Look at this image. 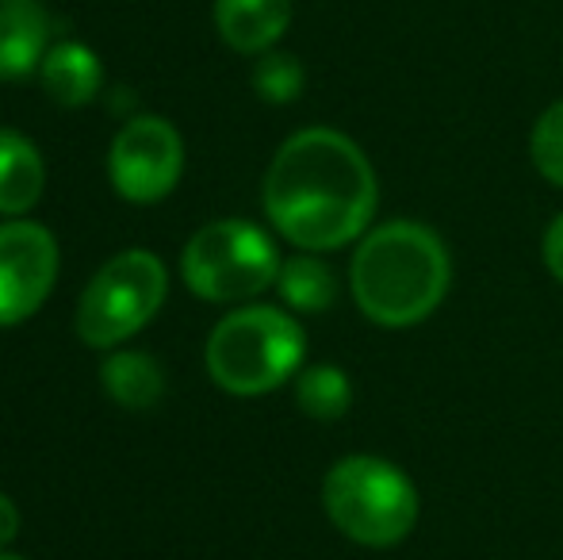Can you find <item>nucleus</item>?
<instances>
[{
	"label": "nucleus",
	"mask_w": 563,
	"mask_h": 560,
	"mask_svg": "<svg viewBox=\"0 0 563 560\" xmlns=\"http://www.w3.org/2000/svg\"><path fill=\"white\" fill-rule=\"evenodd\" d=\"M376 208V169L364 150L334 128L296 131L265 173L268 223L307 254L364 239Z\"/></svg>",
	"instance_id": "nucleus-1"
},
{
	"label": "nucleus",
	"mask_w": 563,
	"mask_h": 560,
	"mask_svg": "<svg viewBox=\"0 0 563 560\" xmlns=\"http://www.w3.org/2000/svg\"><path fill=\"white\" fill-rule=\"evenodd\" d=\"M452 288L449 246L418 219L372 227L349 262V292L368 322L387 330L426 322Z\"/></svg>",
	"instance_id": "nucleus-2"
},
{
	"label": "nucleus",
	"mask_w": 563,
	"mask_h": 560,
	"mask_svg": "<svg viewBox=\"0 0 563 560\" xmlns=\"http://www.w3.org/2000/svg\"><path fill=\"white\" fill-rule=\"evenodd\" d=\"M307 334L296 315L250 304L219 319L208 338V373L230 396H265L303 369Z\"/></svg>",
	"instance_id": "nucleus-3"
},
{
	"label": "nucleus",
	"mask_w": 563,
	"mask_h": 560,
	"mask_svg": "<svg viewBox=\"0 0 563 560\" xmlns=\"http://www.w3.org/2000/svg\"><path fill=\"white\" fill-rule=\"evenodd\" d=\"M322 507L349 541L391 549L418 526V487L387 457L349 453L322 480Z\"/></svg>",
	"instance_id": "nucleus-4"
},
{
	"label": "nucleus",
	"mask_w": 563,
	"mask_h": 560,
	"mask_svg": "<svg viewBox=\"0 0 563 560\" xmlns=\"http://www.w3.org/2000/svg\"><path fill=\"white\" fill-rule=\"evenodd\" d=\"M280 250L261 227L245 219H216L188 239L180 273L200 299L238 304L253 299L280 277Z\"/></svg>",
	"instance_id": "nucleus-5"
},
{
	"label": "nucleus",
	"mask_w": 563,
	"mask_h": 560,
	"mask_svg": "<svg viewBox=\"0 0 563 560\" xmlns=\"http://www.w3.org/2000/svg\"><path fill=\"white\" fill-rule=\"evenodd\" d=\"M169 292V273L162 257L150 250H123L89 281L81 304H77V338L92 350H112L139 334Z\"/></svg>",
	"instance_id": "nucleus-6"
},
{
	"label": "nucleus",
	"mask_w": 563,
	"mask_h": 560,
	"mask_svg": "<svg viewBox=\"0 0 563 560\" xmlns=\"http://www.w3.org/2000/svg\"><path fill=\"white\" fill-rule=\"evenodd\" d=\"M108 173L123 200L154 204L177 188L185 173V142L162 116H139L112 142Z\"/></svg>",
	"instance_id": "nucleus-7"
},
{
	"label": "nucleus",
	"mask_w": 563,
	"mask_h": 560,
	"mask_svg": "<svg viewBox=\"0 0 563 560\" xmlns=\"http://www.w3.org/2000/svg\"><path fill=\"white\" fill-rule=\"evenodd\" d=\"M58 281V242L46 227L0 223V327L31 319Z\"/></svg>",
	"instance_id": "nucleus-8"
},
{
	"label": "nucleus",
	"mask_w": 563,
	"mask_h": 560,
	"mask_svg": "<svg viewBox=\"0 0 563 560\" xmlns=\"http://www.w3.org/2000/svg\"><path fill=\"white\" fill-rule=\"evenodd\" d=\"M291 23V0H216V28L238 54H268Z\"/></svg>",
	"instance_id": "nucleus-9"
},
{
	"label": "nucleus",
	"mask_w": 563,
	"mask_h": 560,
	"mask_svg": "<svg viewBox=\"0 0 563 560\" xmlns=\"http://www.w3.org/2000/svg\"><path fill=\"white\" fill-rule=\"evenodd\" d=\"M51 20L38 0H0V81L43 66Z\"/></svg>",
	"instance_id": "nucleus-10"
},
{
	"label": "nucleus",
	"mask_w": 563,
	"mask_h": 560,
	"mask_svg": "<svg viewBox=\"0 0 563 560\" xmlns=\"http://www.w3.org/2000/svg\"><path fill=\"white\" fill-rule=\"evenodd\" d=\"M38 77H43V89L51 100L66 108H81L89 105L92 97L104 85V66L100 58L81 43H58L54 51H46L43 66H38Z\"/></svg>",
	"instance_id": "nucleus-11"
},
{
	"label": "nucleus",
	"mask_w": 563,
	"mask_h": 560,
	"mask_svg": "<svg viewBox=\"0 0 563 560\" xmlns=\"http://www.w3.org/2000/svg\"><path fill=\"white\" fill-rule=\"evenodd\" d=\"M46 165L35 142L20 131H0V216H23L38 204Z\"/></svg>",
	"instance_id": "nucleus-12"
},
{
	"label": "nucleus",
	"mask_w": 563,
	"mask_h": 560,
	"mask_svg": "<svg viewBox=\"0 0 563 560\" xmlns=\"http://www.w3.org/2000/svg\"><path fill=\"white\" fill-rule=\"evenodd\" d=\"M100 381H104L108 396L119 407H131V411L154 407L165 396V373L150 353H134V350L112 353L104 361V369H100Z\"/></svg>",
	"instance_id": "nucleus-13"
},
{
	"label": "nucleus",
	"mask_w": 563,
	"mask_h": 560,
	"mask_svg": "<svg viewBox=\"0 0 563 560\" xmlns=\"http://www.w3.org/2000/svg\"><path fill=\"white\" fill-rule=\"evenodd\" d=\"M280 299L291 311L303 315H322L334 307L338 299V277L322 257L314 254H296L280 265V277H276Z\"/></svg>",
	"instance_id": "nucleus-14"
},
{
	"label": "nucleus",
	"mask_w": 563,
	"mask_h": 560,
	"mask_svg": "<svg viewBox=\"0 0 563 560\" xmlns=\"http://www.w3.org/2000/svg\"><path fill=\"white\" fill-rule=\"evenodd\" d=\"M296 404L319 422H334L353 407V384L338 365H307L296 373Z\"/></svg>",
	"instance_id": "nucleus-15"
},
{
	"label": "nucleus",
	"mask_w": 563,
	"mask_h": 560,
	"mask_svg": "<svg viewBox=\"0 0 563 560\" xmlns=\"http://www.w3.org/2000/svg\"><path fill=\"white\" fill-rule=\"evenodd\" d=\"M303 85H307V74L296 54L268 51L265 58L253 66V89H257V97L268 100V105H291V100L303 92Z\"/></svg>",
	"instance_id": "nucleus-16"
},
{
	"label": "nucleus",
	"mask_w": 563,
	"mask_h": 560,
	"mask_svg": "<svg viewBox=\"0 0 563 560\" xmlns=\"http://www.w3.org/2000/svg\"><path fill=\"white\" fill-rule=\"evenodd\" d=\"M529 157L544 180L563 188V100L549 105L529 131Z\"/></svg>",
	"instance_id": "nucleus-17"
},
{
	"label": "nucleus",
	"mask_w": 563,
	"mask_h": 560,
	"mask_svg": "<svg viewBox=\"0 0 563 560\" xmlns=\"http://www.w3.org/2000/svg\"><path fill=\"white\" fill-rule=\"evenodd\" d=\"M541 254H544V265H549V273L563 284V211L549 223V231H544Z\"/></svg>",
	"instance_id": "nucleus-18"
},
{
	"label": "nucleus",
	"mask_w": 563,
	"mask_h": 560,
	"mask_svg": "<svg viewBox=\"0 0 563 560\" xmlns=\"http://www.w3.org/2000/svg\"><path fill=\"white\" fill-rule=\"evenodd\" d=\"M15 534H20V510H15V503L0 492V546H8Z\"/></svg>",
	"instance_id": "nucleus-19"
},
{
	"label": "nucleus",
	"mask_w": 563,
	"mask_h": 560,
	"mask_svg": "<svg viewBox=\"0 0 563 560\" xmlns=\"http://www.w3.org/2000/svg\"><path fill=\"white\" fill-rule=\"evenodd\" d=\"M0 560H23V557H15V553H0Z\"/></svg>",
	"instance_id": "nucleus-20"
}]
</instances>
